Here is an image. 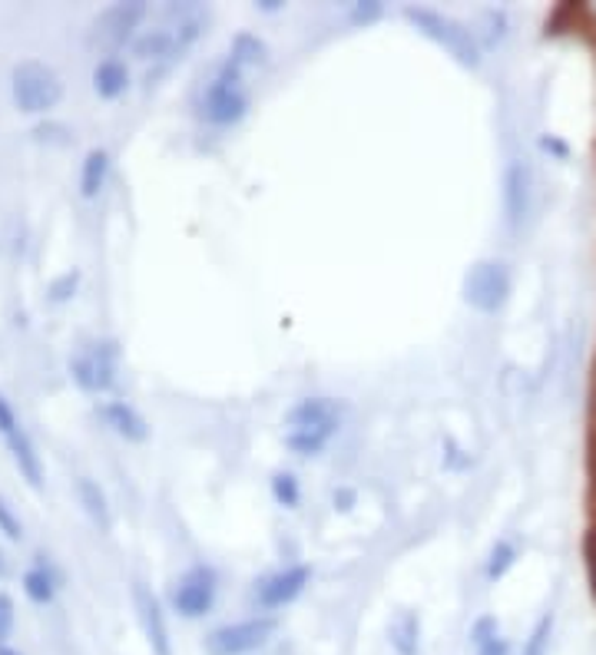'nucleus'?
Here are the masks:
<instances>
[{
    "label": "nucleus",
    "instance_id": "nucleus-1",
    "mask_svg": "<svg viewBox=\"0 0 596 655\" xmlns=\"http://www.w3.org/2000/svg\"><path fill=\"white\" fill-rule=\"evenodd\" d=\"M249 113V93H245V70L232 56H226L210 84L199 93V116L213 126H232Z\"/></svg>",
    "mask_w": 596,
    "mask_h": 655
},
{
    "label": "nucleus",
    "instance_id": "nucleus-2",
    "mask_svg": "<svg viewBox=\"0 0 596 655\" xmlns=\"http://www.w3.org/2000/svg\"><path fill=\"white\" fill-rule=\"evenodd\" d=\"M405 17L428 40H434L438 47H444L460 63V67H468V70L481 67V43H478V37H474L471 27H464L460 21L447 17V14H441L434 8H405Z\"/></svg>",
    "mask_w": 596,
    "mask_h": 655
},
{
    "label": "nucleus",
    "instance_id": "nucleus-3",
    "mask_svg": "<svg viewBox=\"0 0 596 655\" xmlns=\"http://www.w3.org/2000/svg\"><path fill=\"white\" fill-rule=\"evenodd\" d=\"M11 93L21 113L40 116L63 100V80L43 60H21L11 74Z\"/></svg>",
    "mask_w": 596,
    "mask_h": 655
},
{
    "label": "nucleus",
    "instance_id": "nucleus-4",
    "mask_svg": "<svg viewBox=\"0 0 596 655\" xmlns=\"http://www.w3.org/2000/svg\"><path fill=\"white\" fill-rule=\"evenodd\" d=\"M510 269L497 258H481L464 275V301L481 314H497L510 298Z\"/></svg>",
    "mask_w": 596,
    "mask_h": 655
},
{
    "label": "nucleus",
    "instance_id": "nucleus-5",
    "mask_svg": "<svg viewBox=\"0 0 596 655\" xmlns=\"http://www.w3.org/2000/svg\"><path fill=\"white\" fill-rule=\"evenodd\" d=\"M276 629H279L276 616H252V619L226 622L203 639V648L206 655H249L269 642Z\"/></svg>",
    "mask_w": 596,
    "mask_h": 655
},
{
    "label": "nucleus",
    "instance_id": "nucleus-6",
    "mask_svg": "<svg viewBox=\"0 0 596 655\" xmlns=\"http://www.w3.org/2000/svg\"><path fill=\"white\" fill-rule=\"evenodd\" d=\"M147 17L143 0H119V4L103 8L90 24V43L100 50H119L137 40V27Z\"/></svg>",
    "mask_w": 596,
    "mask_h": 655
},
{
    "label": "nucleus",
    "instance_id": "nucleus-7",
    "mask_svg": "<svg viewBox=\"0 0 596 655\" xmlns=\"http://www.w3.org/2000/svg\"><path fill=\"white\" fill-rule=\"evenodd\" d=\"M219 596V576L213 566H192L186 569L176 582H173V593L169 603L182 619H203L213 613Z\"/></svg>",
    "mask_w": 596,
    "mask_h": 655
},
{
    "label": "nucleus",
    "instance_id": "nucleus-8",
    "mask_svg": "<svg viewBox=\"0 0 596 655\" xmlns=\"http://www.w3.org/2000/svg\"><path fill=\"white\" fill-rule=\"evenodd\" d=\"M534 195H537V176L527 159H510L504 169V222L517 232L534 216Z\"/></svg>",
    "mask_w": 596,
    "mask_h": 655
},
{
    "label": "nucleus",
    "instance_id": "nucleus-9",
    "mask_svg": "<svg viewBox=\"0 0 596 655\" xmlns=\"http://www.w3.org/2000/svg\"><path fill=\"white\" fill-rule=\"evenodd\" d=\"M312 582V566L305 563H295V566H286L272 576H265L255 582L252 589V603L262 609V613H276V609H286L292 606Z\"/></svg>",
    "mask_w": 596,
    "mask_h": 655
},
{
    "label": "nucleus",
    "instance_id": "nucleus-10",
    "mask_svg": "<svg viewBox=\"0 0 596 655\" xmlns=\"http://www.w3.org/2000/svg\"><path fill=\"white\" fill-rule=\"evenodd\" d=\"M71 374L84 390H90V395L110 390L116 381V345L97 342V345L84 348L77 358H71Z\"/></svg>",
    "mask_w": 596,
    "mask_h": 655
},
{
    "label": "nucleus",
    "instance_id": "nucleus-11",
    "mask_svg": "<svg viewBox=\"0 0 596 655\" xmlns=\"http://www.w3.org/2000/svg\"><path fill=\"white\" fill-rule=\"evenodd\" d=\"M132 603H137V616L143 626V635L150 642L153 655H173V639H169V626H166V613L156 600V593L147 582H132Z\"/></svg>",
    "mask_w": 596,
    "mask_h": 655
},
{
    "label": "nucleus",
    "instance_id": "nucleus-12",
    "mask_svg": "<svg viewBox=\"0 0 596 655\" xmlns=\"http://www.w3.org/2000/svg\"><path fill=\"white\" fill-rule=\"evenodd\" d=\"M345 408L335 398H302L289 414L286 424L292 431H339Z\"/></svg>",
    "mask_w": 596,
    "mask_h": 655
},
{
    "label": "nucleus",
    "instance_id": "nucleus-13",
    "mask_svg": "<svg viewBox=\"0 0 596 655\" xmlns=\"http://www.w3.org/2000/svg\"><path fill=\"white\" fill-rule=\"evenodd\" d=\"M97 414L103 418V424H106L113 434H119V437L129 440V444L150 440V424H147V418H143L137 408H129L126 401H106V404L97 408Z\"/></svg>",
    "mask_w": 596,
    "mask_h": 655
},
{
    "label": "nucleus",
    "instance_id": "nucleus-14",
    "mask_svg": "<svg viewBox=\"0 0 596 655\" xmlns=\"http://www.w3.org/2000/svg\"><path fill=\"white\" fill-rule=\"evenodd\" d=\"M4 440H8V450H11V457H14V464H17L21 477H24L34 490H40V487H43V464H40V453H37L30 434H27L24 427H17V431L8 434Z\"/></svg>",
    "mask_w": 596,
    "mask_h": 655
},
{
    "label": "nucleus",
    "instance_id": "nucleus-15",
    "mask_svg": "<svg viewBox=\"0 0 596 655\" xmlns=\"http://www.w3.org/2000/svg\"><path fill=\"white\" fill-rule=\"evenodd\" d=\"M129 87V67L119 56H103L93 67V90L100 100H116Z\"/></svg>",
    "mask_w": 596,
    "mask_h": 655
},
{
    "label": "nucleus",
    "instance_id": "nucleus-16",
    "mask_svg": "<svg viewBox=\"0 0 596 655\" xmlns=\"http://www.w3.org/2000/svg\"><path fill=\"white\" fill-rule=\"evenodd\" d=\"M77 500H80L84 513L93 519V527H97L100 534H110V527H113L110 500H106L103 487H100L93 477H80V480H77Z\"/></svg>",
    "mask_w": 596,
    "mask_h": 655
},
{
    "label": "nucleus",
    "instance_id": "nucleus-17",
    "mask_svg": "<svg viewBox=\"0 0 596 655\" xmlns=\"http://www.w3.org/2000/svg\"><path fill=\"white\" fill-rule=\"evenodd\" d=\"M388 635H391V648L397 655H418V648H421V619H418V613H411V609L397 613L394 622L388 626Z\"/></svg>",
    "mask_w": 596,
    "mask_h": 655
},
{
    "label": "nucleus",
    "instance_id": "nucleus-18",
    "mask_svg": "<svg viewBox=\"0 0 596 655\" xmlns=\"http://www.w3.org/2000/svg\"><path fill=\"white\" fill-rule=\"evenodd\" d=\"M106 176H110V153L90 150L84 156V166H80V195L84 200H97L106 185Z\"/></svg>",
    "mask_w": 596,
    "mask_h": 655
},
{
    "label": "nucleus",
    "instance_id": "nucleus-19",
    "mask_svg": "<svg viewBox=\"0 0 596 655\" xmlns=\"http://www.w3.org/2000/svg\"><path fill=\"white\" fill-rule=\"evenodd\" d=\"M229 56L239 63L242 70H249V67H265V63H269V47H265V40H258L255 34L242 30V34L232 37Z\"/></svg>",
    "mask_w": 596,
    "mask_h": 655
},
{
    "label": "nucleus",
    "instance_id": "nucleus-20",
    "mask_svg": "<svg viewBox=\"0 0 596 655\" xmlns=\"http://www.w3.org/2000/svg\"><path fill=\"white\" fill-rule=\"evenodd\" d=\"M24 593H27V600H30V603H37V606H47V603H53V593H56V579H53V573H50V569H47L43 563L24 573Z\"/></svg>",
    "mask_w": 596,
    "mask_h": 655
},
{
    "label": "nucleus",
    "instance_id": "nucleus-21",
    "mask_svg": "<svg viewBox=\"0 0 596 655\" xmlns=\"http://www.w3.org/2000/svg\"><path fill=\"white\" fill-rule=\"evenodd\" d=\"M517 547L510 543V540H497L494 547H491V553H487V566H484V576H487V582H500L510 569H513V563H517Z\"/></svg>",
    "mask_w": 596,
    "mask_h": 655
},
{
    "label": "nucleus",
    "instance_id": "nucleus-22",
    "mask_svg": "<svg viewBox=\"0 0 596 655\" xmlns=\"http://www.w3.org/2000/svg\"><path fill=\"white\" fill-rule=\"evenodd\" d=\"M339 431H289L286 434V444H289V450L292 453H299V457H315V453H321L325 447H328V440L335 437Z\"/></svg>",
    "mask_w": 596,
    "mask_h": 655
},
{
    "label": "nucleus",
    "instance_id": "nucleus-23",
    "mask_svg": "<svg viewBox=\"0 0 596 655\" xmlns=\"http://www.w3.org/2000/svg\"><path fill=\"white\" fill-rule=\"evenodd\" d=\"M554 626H557V616H554V613H544V616L534 622V629H530V635L523 639L520 655H550Z\"/></svg>",
    "mask_w": 596,
    "mask_h": 655
},
{
    "label": "nucleus",
    "instance_id": "nucleus-24",
    "mask_svg": "<svg viewBox=\"0 0 596 655\" xmlns=\"http://www.w3.org/2000/svg\"><path fill=\"white\" fill-rule=\"evenodd\" d=\"M272 497H276V503L279 506H299V500H302V490H299V480H295V474H289V471H279V474H272Z\"/></svg>",
    "mask_w": 596,
    "mask_h": 655
},
{
    "label": "nucleus",
    "instance_id": "nucleus-25",
    "mask_svg": "<svg viewBox=\"0 0 596 655\" xmlns=\"http://www.w3.org/2000/svg\"><path fill=\"white\" fill-rule=\"evenodd\" d=\"M0 534H4L8 540H24V523H21V516L14 513V506L0 497Z\"/></svg>",
    "mask_w": 596,
    "mask_h": 655
},
{
    "label": "nucleus",
    "instance_id": "nucleus-26",
    "mask_svg": "<svg viewBox=\"0 0 596 655\" xmlns=\"http://www.w3.org/2000/svg\"><path fill=\"white\" fill-rule=\"evenodd\" d=\"M481 24L487 27V47H494V43H500L504 37H507V24H510V17H507V11H484V17H481Z\"/></svg>",
    "mask_w": 596,
    "mask_h": 655
},
{
    "label": "nucleus",
    "instance_id": "nucleus-27",
    "mask_svg": "<svg viewBox=\"0 0 596 655\" xmlns=\"http://www.w3.org/2000/svg\"><path fill=\"white\" fill-rule=\"evenodd\" d=\"M77 285H80V272L77 269L74 272H63L60 279L50 282V298L53 301H71L77 295Z\"/></svg>",
    "mask_w": 596,
    "mask_h": 655
},
{
    "label": "nucleus",
    "instance_id": "nucleus-28",
    "mask_svg": "<svg viewBox=\"0 0 596 655\" xmlns=\"http://www.w3.org/2000/svg\"><path fill=\"white\" fill-rule=\"evenodd\" d=\"M497 635H500V622H497L494 616H481V619L471 626V645H474V648L487 645V642L497 639Z\"/></svg>",
    "mask_w": 596,
    "mask_h": 655
},
{
    "label": "nucleus",
    "instance_id": "nucleus-29",
    "mask_svg": "<svg viewBox=\"0 0 596 655\" xmlns=\"http://www.w3.org/2000/svg\"><path fill=\"white\" fill-rule=\"evenodd\" d=\"M14 622H17V606L8 593H0V645H4L14 632Z\"/></svg>",
    "mask_w": 596,
    "mask_h": 655
},
{
    "label": "nucleus",
    "instance_id": "nucleus-30",
    "mask_svg": "<svg viewBox=\"0 0 596 655\" xmlns=\"http://www.w3.org/2000/svg\"><path fill=\"white\" fill-rule=\"evenodd\" d=\"M381 4L378 0H365V4H352V11H348V21L355 24V27H365V24H375L378 17H381Z\"/></svg>",
    "mask_w": 596,
    "mask_h": 655
},
{
    "label": "nucleus",
    "instance_id": "nucleus-31",
    "mask_svg": "<svg viewBox=\"0 0 596 655\" xmlns=\"http://www.w3.org/2000/svg\"><path fill=\"white\" fill-rule=\"evenodd\" d=\"M56 133H60V137H74L71 129L60 126V123H40V126L34 129V137H37L40 143H60V140H56ZM60 146H63V143H60Z\"/></svg>",
    "mask_w": 596,
    "mask_h": 655
},
{
    "label": "nucleus",
    "instance_id": "nucleus-32",
    "mask_svg": "<svg viewBox=\"0 0 596 655\" xmlns=\"http://www.w3.org/2000/svg\"><path fill=\"white\" fill-rule=\"evenodd\" d=\"M21 427V421H17V414H14V408H11V401L0 395V437H8V434H14Z\"/></svg>",
    "mask_w": 596,
    "mask_h": 655
},
{
    "label": "nucleus",
    "instance_id": "nucleus-33",
    "mask_svg": "<svg viewBox=\"0 0 596 655\" xmlns=\"http://www.w3.org/2000/svg\"><path fill=\"white\" fill-rule=\"evenodd\" d=\"M541 150H544V153H550V156H557V159H570V146H567L560 137H550V133H547V137H541Z\"/></svg>",
    "mask_w": 596,
    "mask_h": 655
},
{
    "label": "nucleus",
    "instance_id": "nucleus-34",
    "mask_svg": "<svg viewBox=\"0 0 596 655\" xmlns=\"http://www.w3.org/2000/svg\"><path fill=\"white\" fill-rule=\"evenodd\" d=\"M474 655H510V642H507L504 635H497V639H491L487 645L474 648Z\"/></svg>",
    "mask_w": 596,
    "mask_h": 655
},
{
    "label": "nucleus",
    "instance_id": "nucleus-35",
    "mask_svg": "<svg viewBox=\"0 0 596 655\" xmlns=\"http://www.w3.org/2000/svg\"><path fill=\"white\" fill-rule=\"evenodd\" d=\"M352 500H355L352 490H335V503H342L339 510H352Z\"/></svg>",
    "mask_w": 596,
    "mask_h": 655
},
{
    "label": "nucleus",
    "instance_id": "nucleus-36",
    "mask_svg": "<svg viewBox=\"0 0 596 655\" xmlns=\"http://www.w3.org/2000/svg\"><path fill=\"white\" fill-rule=\"evenodd\" d=\"M0 655H24V652H17L14 645H8V642H4V645H0Z\"/></svg>",
    "mask_w": 596,
    "mask_h": 655
},
{
    "label": "nucleus",
    "instance_id": "nucleus-37",
    "mask_svg": "<svg viewBox=\"0 0 596 655\" xmlns=\"http://www.w3.org/2000/svg\"><path fill=\"white\" fill-rule=\"evenodd\" d=\"M282 4H279V0H265V4H262V11H279Z\"/></svg>",
    "mask_w": 596,
    "mask_h": 655
},
{
    "label": "nucleus",
    "instance_id": "nucleus-38",
    "mask_svg": "<svg viewBox=\"0 0 596 655\" xmlns=\"http://www.w3.org/2000/svg\"><path fill=\"white\" fill-rule=\"evenodd\" d=\"M8 573V566H4V556H0V576H4Z\"/></svg>",
    "mask_w": 596,
    "mask_h": 655
}]
</instances>
